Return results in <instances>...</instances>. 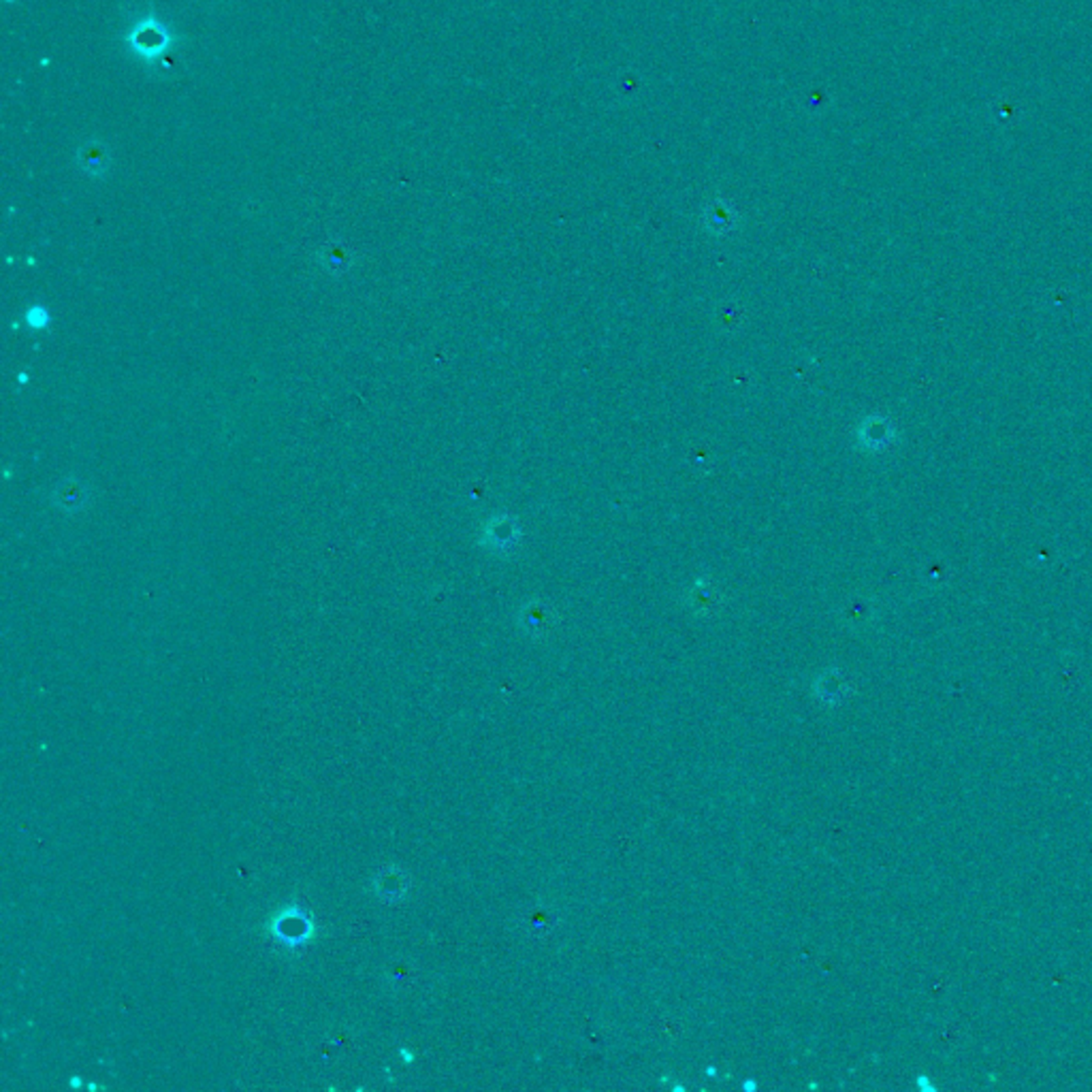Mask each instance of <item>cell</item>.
I'll use <instances>...</instances> for the list:
<instances>
[{
  "label": "cell",
  "mask_w": 1092,
  "mask_h": 1092,
  "mask_svg": "<svg viewBox=\"0 0 1092 1092\" xmlns=\"http://www.w3.org/2000/svg\"><path fill=\"white\" fill-rule=\"evenodd\" d=\"M486 540L493 544L495 549H508L517 542V525L508 519H495L489 523L486 530Z\"/></svg>",
  "instance_id": "6da1fadb"
},
{
  "label": "cell",
  "mask_w": 1092,
  "mask_h": 1092,
  "mask_svg": "<svg viewBox=\"0 0 1092 1092\" xmlns=\"http://www.w3.org/2000/svg\"><path fill=\"white\" fill-rule=\"evenodd\" d=\"M521 619H523V625L530 629L531 634H542L544 629L551 627L553 617H551L549 608L542 606V604H530V606L523 611Z\"/></svg>",
  "instance_id": "7a4b0ae2"
},
{
  "label": "cell",
  "mask_w": 1092,
  "mask_h": 1092,
  "mask_svg": "<svg viewBox=\"0 0 1092 1092\" xmlns=\"http://www.w3.org/2000/svg\"><path fill=\"white\" fill-rule=\"evenodd\" d=\"M56 499H58L60 506H67V508H75V506H79V502H81V489L77 485H73V482H68V485L60 486L58 495H56Z\"/></svg>",
  "instance_id": "3957f363"
},
{
  "label": "cell",
  "mask_w": 1092,
  "mask_h": 1092,
  "mask_svg": "<svg viewBox=\"0 0 1092 1092\" xmlns=\"http://www.w3.org/2000/svg\"><path fill=\"white\" fill-rule=\"evenodd\" d=\"M917 1086H920L921 1090H931V1092L935 1090V1086H932V1084L928 1082L926 1075H920V1078H917Z\"/></svg>",
  "instance_id": "277c9868"
}]
</instances>
